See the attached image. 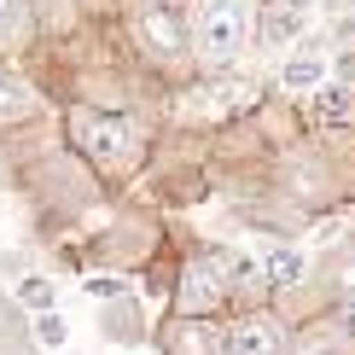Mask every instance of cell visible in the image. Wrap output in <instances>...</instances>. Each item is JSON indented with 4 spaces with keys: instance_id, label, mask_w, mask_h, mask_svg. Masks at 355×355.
Segmentation results:
<instances>
[{
    "instance_id": "obj_1",
    "label": "cell",
    "mask_w": 355,
    "mask_h": 355,
    "mask_svg": "<svg viewBox=\"0 0 355 355\" xmlns=\"http://www.w3.org/2000/svg\"><path fill=\"white\" fill-rule=\"evenodd\" d=\"M250 35V0H210V6L192 18V47L210 70H227L233 58H239Z\"/></svg>"
},
{
    "instance_id": "obj_2",
    "label": "cell",
    "mask_w": 355,
    "mask_h": 355,
    "mask_svg": "<svg viewBox=\"0 0 355 355\" xmlns=\"http://www.w3.org/2000/svg\"><path fill=\"white\" fill-rule=\"evenodd\" d=\"M70 140L82 146V157H94L99 169H123L128 157L140 152V123L128 116H111V111H70Z\"/></svg>"
},
{
    "instance_id": "obj_3",
    "label": "cell",
    "mask_w": 355,
    "mask_h": 355,
    "mask_svg": "<svg viewBox=\"0 0 355 355\" xmlns=\"http://www.w3.org/2000/svg\"><path fill=\"white\" fill-rule=\"evenodd\" d=\"M227 279H233V257H221V250H198V257H187V268H181V297H175V315H187V320L216 315V309H221V297H227Z\"/></svg>"
},
{
    "instance_id": "obj_4",
    "label": "cell",
    "mask_w": 355,
    "mask_h": 355,
    "mask_svg": "<svg viewBox=\"0 0 355 355\" xmlns=\"http://www.w3.org/2000/svg\"><path fill=\"white\" fill-rule=\"evenodd\" d=\"M279 349H286V332L274 315H245L227 332V355H279Z\"/></svg>"
},
{
    "instance_id": "obj_5",
    "label": "cell",
    "mask_w": 355,
    "mask_h": 355,
    "mask_svg": "<svg viewBox=\"0 0 355 355\" xmlns=\"http://www.w3.org/2000/svg\"><path fill=\"white\" fill-rule=\"evenodd\" d=\"M140 29H146V41H152L157 53H181V41H187L181 24H175L164 6H146V12H140Z\"/></svg>"
},
{
    "instance_id": "obj_6",
    "label": "cell",
    "mask_w": 355,
    "mask_h": 355,
    "mask_svg": "<svg viewBox=\"0 0 355 355\" xmlns=\"http://www.w3.org/2000/svg\"><path fill=\"white\" fill-rule=\"evenodd\" d=\"M320 82H327V58H320V47H303V53H291V64H286V87L309 94V87H320Z\"/></svg>"
},
{
    "instance_id": "obj_7",
    "label": "cell",
    "mask_w": 355,
    "mask_h": 355,
    "mask_svg": "<svg viewBox=\"0 0 355 355\" xmlns=\"http://www.w3.org/2000/svg\"><path fill=\"white\" fill-rule=\"evenodd\" d=\"M262 274L279 286H297L303 279V250H262Z\"/></svg>"
},
{
    "instance_id": "obj_8",
    "label": "cell",
    "mask_w": 355,
    "mask_h": 355,
    "mask_svg": "<svg viewBox=\"0 0 355 355\" xmlns=\"http://www.w3.org/2000/svg\"><path fill=\"white\" fill-rule=\"evenodd\" d=\"M29 111H35V105H29V87L12 82L6 70H0V123H24Z\"/></svg>"
},
{
    "instance_id": "obj_9",
    "label": "cell",
    "mask_w": 355,
    "mask_h": 355,
    "mask_svg": "<svg viewBox=\"0 0 355 355\" xmlns=\"http://www.w3.org/2000/svg\"><path fill=\"white\" fill-rule=\"evenodd\" d=\"M315 111L327 116V123H344L355 111V87H315Z\"/></svg>"
},
{
    "instance_id": "obj_10",
    "label": "cell",
    "mask_w": 355,
    "mask_h": 355,
    "mask_svg": "<svg viewBox=\"0 0 355 355\" xmlns=\"http://www.w3.org/2000/svg\"><path fill=\"white\" fill-rule=\"evenodd\" d=\"M245 99H250V87H204V94H192V105H198V111H233V105H245Z\"/></svg>"
},
{
    "instance_id": "obj_11",
    "label": "cell",
    "mask_w": 355,
    "mask_h": 355,
    "mask_svg": "<svg viewBox=\"0 0 355 355\" xmlns=\"http://www.w3.org/2000/svg\"><path fill=\"white\" fill-rule=\"evenodd\" d=\"M18 297H24L29 309H41V315H47V309H53V286H47V279H24Z\"/></svg>"
},
{
    "instance_id": "obj_12",
    "label": "cell",
    "mask_w": 355,
    "mask_h": 355,
    "mask_svg": "<svg viewBox=\"0 0 355 355\" xmlns=\"http://www.w3.org/2000/svg\"><path fill=\"white\" fill-rule=\"evenodd\" d=\"M24 29V0H0V41H12Z\"/></svg>"
},
{
    "instance_id": "obj_13",
    "label": "cell",
    "mask_w": 355,
    "mask_h": 355,
    "mask_svg": "<svg viewBox=\"0 0 355 355\" xmlns=\"http://www.w3.org/2000/svg\"><path fill=\"white\" fill-rule=\"evenodd\" d=\"M338 320H344V332H349V338H355V297H349V303H344V315H338Z\"/></svg>"
},
{
    "instance_id": "obj_14",
    "label": "cell",
    "mask_w": 355,
    "mask_h": 355,
    "mask_svg": "<svg viewBox=\"0 0 355 355\" xmlns=\"http://www.w3.org/2000/svg\"><path fill=\"white\" fill-rule=\"evenodd\" d=\"M286 6H291V12H303V6H309V0H286Z\"/></svg>"
},
{
    "instance_id": "obj_15",
    "label": "cell",
    "mask_w": 355,
    "mask_h": 355,
    "mask_svg": "<svg viewBox=\"0 0 355 355\" xmlns=\"http://www.w3.org/2000/svg\"><path fill=\"white\" fill-rule=\"evenodd\" d=\"M344 41H355V24H344Z\"/></svg>"
}]
</instances>
